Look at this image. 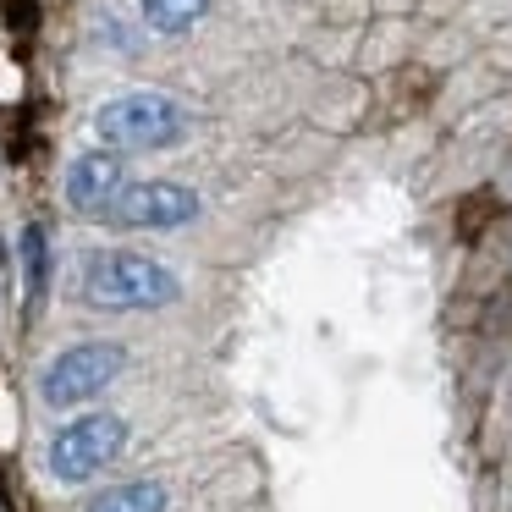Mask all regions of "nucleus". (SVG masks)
<instances>
[{
	"label": "nucleus",
	"instance_id": "nucleus-4",
	"mask_svg": "<svg viewBox=\"0 0 512 512\" xmlns=\"http://www.w3.org/2000/svg\"><path fill=\"white\" fill-rule=\"evenodd\" d=\"M127 369V347L122 342H78L67 353H56L39 375V397L50 408H78V402L100 397L116 375Z\"/></svg>",
	"mask_w": 512,
	"mask_h": 512
},
{
	"label": "nucleus",
	"instance_id": "nucleus-2",
	"mask_svg": "<svg viewBox=\"0 0 512 512\" xmlns=\"http://www.w3.org/2000/svg\"><path fill=\"white\" fill-rule=\"evenodd\" d=\"M94 133H100L105 149H171L188 133V111L171 94H149V89L116 94V100L100 105Z\"/></svg>",
	"mask_w": 512,
	"mask_h": 512
},
{
	"label": "nucleus",
	"instance_id": "nucleus-1",
	"mask_svg": "<svg viewBox=\"0 0 512 512\" xmlns=\"http://www.w3.org/2000/svg\"><path fill=\"white\" fill-rule=\"evenodd\" d=\"M182 281L171 276L160 259H144V254H94L89 270H83V298L94 309H166L177 303Z\"/></svg>",
	"mask_w": 512,
	"mask_h": 512
},
{
	"label": "nucleus",
	"instance_id": "nucleus-9",
	"mask_svg": "<svg viewBox=\"0 0 512 512\" xmlns=\"http://www.w3.org/2000/svg\"><path fill=\"white\" fill-rule=\"evenodd\" d=\"M204 12H210V0H144V23L155 34H188Z\"/></svg>",
	"mask_w": 512,
	"mask_h": 512
},
{
	"label": "nucleus",
	"instance_id": "nucleus-7",
	"mask_svg": "<svg viewBox=\"0 0 512 512\" xmlns=\"http://www.w3.org/2000/svg\"><path fill=\"white\" fill-rule=\"evenodd\" d=\"M89 512H166V485L160 479H127L89 501Z\"/></svg>",
	"mask_w": 512,
	"mask_h": 512
},
{
	"label": "nucleus",
	"instance_id": "nucleus-8",
	"mask_svg": "<svg viewBox=\"0 0 512 512\" xmlns=\"http://www.w3.org/2000/svg\"><path fill=\"white\" fill-rule=\"evenodd\" d=\"M23 292H28V309H39L50 292V237L45 226H28L23 232Z\"/></svg>",
	"mask_w": 512,
	"mask_h": 512
},
{
	"label": "nucleus",
	"instance_id": "nucleus-6",
	"mask_svg": "<svg viewBox=\"0 0 512 512\" xmlns=\"http://www.w3.org/2000/svg\"><path fill=\"white\" fill-rule=\"evenodd\" d=\"M122 188H127L122 149H89V155H78L67 171V204L78 215H105Z\"/></svg>",
	"mask_w": 512,
	"mask_h": 512
},
{
	"label": "nucleus",
	"instance_id": "nucleus-5",
	"mask_svg": "<svg viewBox=\"0 0 512 512\" xmlns=\"http://www.w3.org/2000/svg\"><path fill=\"white\" fill-rule=\"evenodd\" d=\"M105 215L116 226H133V232H171V226H188L199 215V193L182 182H127Z\"/></svg>",
	"mask_w": 512,
	"mask_h": 512
},
{
	"label": "nucleus",
	"instance_id": "nucleus-3",
	"mask_svg": "<svg viewBox=\"0 0 512 512\" xmlns=\"http://www.w3.org/2000/svg\"><path fill=\"white\" fill-rule=\"evenodd\" d=\"M122 446H127V419H116V413H83V419L61 424L50 435L45 468L56 479H67V485H78V479H94L100 468H111L122 457Z\"/></svg>",
	"mask_w": 512,
	"mask_h": 512
}]
</instances>
